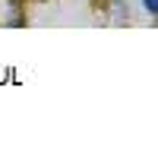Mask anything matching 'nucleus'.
<instances>
[{
  "instance_id": "obj_2",
  "label": "nucleus",
  "mask_w": 158,
  "mask_h": 155,
  "mask_svg": "<svg viewBox=\"0 0 158 155\" xmlns=\"http://www.w3.org/2000/svg\"><path fill=\"white\" fill-rule=\"evenodd\" d=\"M142 6H146L149 16H155V13H158V0H142Z\"/></svg>"
},
{
  "instance_id": "obj_1",
  "label": "nucleus",
  "mask_w": 158,
  "mask_h": 155,
  "mask_svg": "<svg viewBox=\"0 0 158 155\" xmlns=\"http://www.w3.org/2000/svg\"><path fill=\"white\" fill-rule=\"evenodd\" d=\"M6 25H13V29H22V25H25V16H22V0H10Z\"/></svg>"
}]
</instances>
